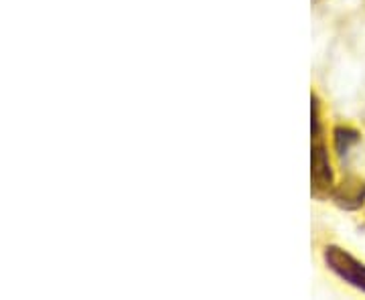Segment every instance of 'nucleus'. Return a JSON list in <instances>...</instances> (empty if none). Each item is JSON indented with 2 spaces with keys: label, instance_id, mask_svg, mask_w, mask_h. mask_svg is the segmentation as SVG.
<instances>
[{
  "label": "nucleus",
  "instance_id": "obj_3",
  "mask_svg": "<svg viewBox=\"0 0 365 300\" xmlns=\"http://www.w3.org/2000/svg\"><path fill=\"white\" fill-rule=\"evenodd\" d=\"M333 199H335V203H337V205H341V207L357 209L359 205H361V203H364V199H365V185H361V183L345 185L343 183V187L335 191Z\"/></svg>",
  "mask_w": 365,
  "mask_h": 300
},
{
  "label": "nucleus",
  "instance_id": "obj_4",
  "mask_svg": "<svg viewBox=\"0 0 365 300\" xmlns=\"http://www.w3.org/2000/svg\"><path fill=\"white\" fill-rule=\"evenodd\" d=\"M333 136H335V150H337L339 157H345L353 144L359 140V132L347 128V126H337Z\"/></svg>",
  "mask_w": 365,
  "mask_h": 300
},
{
  "label": "nucleus",
  "instance_id": "obj_2",
  "mask_svg": "<svg viewBox=\"0 0 365 300\" xmlns=\"http://www.w3.org/2000/svg\"><path fill=\"white\" fill-rule=\"evenodd\" d=\"M321 132L313 134V155H311V177H313L314 193L329 191L333 187V170H331V160L327 152L325 143L319 136Z\"/></svg>",
  "mask_w": 365,
  "mask_h": 300
},
{
  "label": "nucleus",
  "instance_id": "obj_1",
  "mask_svg": "<svg viewBox=\"0 0 365 300\" xmlns=\"http://www.w3.org/2000/svg\"><path fill=\"white\" fill-rule=\"evenodd\" d=\"M323 258H325L329 270H333L341 280H345L353 288L365 292V264L357 262L351 254H347L345 249L337 248V246H329Z\"/></svg>",
  "mask_w": 365,
  "mask_h": 300
}]
</instances>
